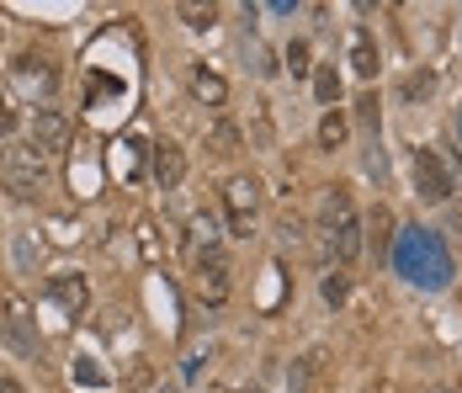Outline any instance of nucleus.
I'll list each match as a JSON object with an SVG mask.
<instances>
[{
	"label": "nucleus",
	"instance_id": "nucleus-1",
	"mask_svg": "<svg viewBox=\"0 0 462 393\" xmlns=\"http://www.w3.org/2000/svg\"><path fill=\"white\" fill-rule=\"evenodd\" d=\"M393 266H399V276L404 282H415L425 293H441L447 282H452V256H447V245H441V234L436 229H399V239H393Z\"/></svg>",
	"mask_w": 462,
	"mask_h": 393
},
{
	"label": "nucleus",
	"instance_id": "nucleus-2",
	"mask_svg": "<svg viewBox=\"0 0 462 393\" xmlns=\"http://www.w3.org/2000/svg\"><path fill=\"white\" fill-rule=\"evenodd\" d=\"M324 223H329V250H335V261H356V256H362V223L351 213V197H346V192H329Z\"/></svg>",
	"mask_w": 462,
	"mask_h": 393
},
{
	"label": "nucleus",
	"instance_id": "nucleus-3",
	"mask_svg": "<svg viewBox=\"0 0 462 393\" xmlns=\"http://www.w3.org/2000/svg\"><path fill=\"white\" fill-rule=\"evenodd\" d=\"M5 186L16 197H32L43 186V149H5Z\"/></svg>",
	"mask_w": 462,
	"mask_h": 393
},
{
	"label": "nucleus",
	"instance_id": "nucleus-4",
	"mask_svg": "<svg viewBox=\"0 0 462 393\" xmlns=\"http://www.w3.org/2000/svg\"><path fill=\"white\" fill-rule=\"evenodd\" d=\"M415 192L425 202H447L452 197V171L441 165L436 149H415Z\"/></svg>",
	"mask_w": 462,
	"mask_h": 393
},
{
	"label": "nucleus",
	"instance_id": "nucleus-5",
	"mask_svg": "<svg viewBox=\"0 0 462 393\" xmlns=\"http://www.w3.org/2000/svg\"><path fill=\"white\" fill-rule=\"evenodd\" d=\"M5 341L16 356H38V330H32V313L22 298H5Z\"/></svg>",
	"mask_w": 462,
	"mask_h": 393
},
{
	"label": "nucleus",
	"instance_id": "nucleus-6",
	"mask_svg": "<svg viewBox=\"0 0 462 393\" xmlns=\"http://www.w3.org/2000/svg\"><path fill=\"white\" fill-rule=\"evenodd\" d=\"M255 202H261V186H255L250 175H234L229 186H224V208H229V219H234V229H239V234L250 229V213H255Z\"/></svg>",
	"mask_w": 462,
	"mask_h": 393
},
{
	"label": "nucleus",
	"instance_id": "nucleus-7",
	"mask_svg": "<svg viewBox=\"0 0 462 393\" xmlns=\"http://www.w3.org/2000/svg\"><path fill=\"white\" fill-rule=\"evenodd\" d=\"M149 165H154V181H160L165 192H176V186H181L186 154L176 149V144H154V149H149Z\"/></svg>",
	"mask_w": 462,
	"mask_h": 393
},
{
	"label": "nucleus",
	"instance_id": "nucleus-8",
	"mask_svg": "<svg viewBox=\"0 0 462 393\" xmlns=\"http://www.w3.org/2000/svg\"><path fill=\"white\" fill-rule=\"evenodd\" d=\"M197 276H202V293H208L213 304H218V298L229 293V266H224V256H218V250L197 261Z\"/></svg>",
	"mask_w": 462,
	"mask_h": 393
},
{
	"label": "nucleus",
	"instance_id": "nucleus-9",
	"mask_svg": "<svg viewBox=\"0 0 462 393\" xmlns=\"http://www.w3.org/2000/svg\"><path fill=\"white\" fill-rule=\"evenodd\" d=\"M48 298H53L59 308H69V313H80V308H86V282H80L75 271H64V276L48 282Z\"/></svg>",
	"mask_w": 462,
	"mask_h": 393
},
{
	"label": "nucleus",
	"instance_id": "nucleus-10",
	"mask_svg": "<svg viewBox=\"0 0 462 393\" xmlns=\"http://www.w3.org/2000/svg\"><path fill=\"white\" fill-rule=\"evenodd\" d=\"M351 70L372 80L377 75V43H372V33H351Z\"/></svg>",
	"mask_w": 462,
	"mask_h": 393
},
{
	"label": "nucleus",
	"instance_id": "nucleus-11",
	"mask_svg": "<svg viewBox=\"0 0 462 393\" xmlns=\"http://www.w3.org/2000/svg\"><path fill=\"white\" fill-rule=\"evenodd\" d=\"M32 138H38V149H59V144L69 138V128H64L59 112H38V117H32Z\"/></svg>",
	"mask_w": 462,
	"mask_h": 393
},
{
	"label": "nucleus",
	"instance_id": "nucleus-12",
	"mask_svg": "<svg viewBox=\"0 0 462 393\" xmlns=\"http://www.w3.org/2000/svg\"><path fill=\"white\" fill-rule=\"evenodd\" d=\"M191 90L208 101V107H224V96H229V86L218 80V75H208V70H197V80H191Z\"/></svg>",
	"mask_w": 462,
	"mask_h": 393
},
{
	"label": "nucleus",
	"instance_id": "nucleus-13",
	"mask_svg": "<svg viewBox=\"0 0 462 393\" xmlns=\"http://www.w3.org/2000/svg\"><path fill=\"white\" fill-rule=\"evenodd\" d=\"M314 96H319L324 107L335 112V96H340V75H335V64H324L319 75H314Z\"/></svg>",
	"mask_w": 462,
	"mask_h": 393
},
{
	"label": "nucleus",
	"instance_id": "nucleus-14",
	"mask_svg": "<svg viewBox=\"0 0 462 393\" xmlns=\"http://www.w3.org/2000/svg\"><path fill=\"white\" fill-rule=\"evenodd\" d=\"M319 144H324V149H340V144H346V117H340V112H324Z\"/></svg>",
	"mask_w": 462,
	"mask_h": 393
},
{
	"label": "nucleus",
	"instance_id": "nucleus-15",
	"mask_svg": "<svg viewBox=\"0 0 462 393\" xmlns=\"http://www.w3.org/2000/svg\"><path fill=\"white\" fill-rule=\"evenodd\" d=\"M208 149H213V154H234V149H239V128H234V123H218L213 138H208Z\"/></svg>",
	"mask_w": 462,
	"mask_h": 393
},
{
	"label": "nucleus",
	"instance_id": "nucleus-16",
	"mask_svg": "<svg viewBox=\"0 0 462 393\" xmlns=\"http://www.w3.org/2000/svg\"><path fill=\"white\" fill-rule=\"evenodd\" d=\"M388 229H393L388 208H377V213H372V250H377V256H388Z\"/></svg>",
	"mask_w": 462,
	"mask_h": 393
},
{
	"label": "nucleus",
	"instance_id": "nucleus-17",
	"mask_svg": "<svg viewBox=\"0 0 462 393\" xmlns=\"http://www.w3.org/2000/svg\"><path fill=\"white\" fill-rule=\"evenodd\" d=\"M117 171L139 175V144H117Z\"/></svg>",
	"mask_w": 462,
	"mask_h": 393
},
{
	"label": "nucleus",
	"instance_id": "nucleus-18",
	"mask_svg": "<svg viewBox=\"0 0 462 393\" xmlns=\"http://www.w3.org/2000/svg\"><path fill=\"white\" fill-rule=\"evenodd\" d=\"M287 70H292V75H309V43L287 48Z\"/></svg>",
	"mask_w": 462,
	"mask_h": 393
},
{
	"label": "nucleus",
	"instance_id": "nucleus-19",
	"mask_svg": "<svg viewBox=\"0 0 462 393\" xmlns=\"http://www.w3.org/2000/svg\"><path fill=\"white\" fill-rule=\"evenodd\" d=\"M75 383H91V388H101L106 378H101V372L91 367V356H80V361H75Z\"/></svg>",
	"mask_w": 462,
	"mask_h": 393
},
{
	"label": "nucleus",
	"instance_id": "nucleus-20",
	"mask_svg": "<svg viewBox=\"0 0 462 393\" xmlns=\"http://www.w3.org/2000/svg\"><path fill=\"white\" fill-rule=\"evenodd\" d=\"M356 117H362V128H377V96H362L356 101Z\"/></svg>",
	"mask_w": 462,
	"mask_h": 393
},
{
	"label": "nucleus",
	"instance_id": "nucleus-21",
	"mask_svg": "<svg viewBox=\"0 0 462 393\" xmlns=\"http://www.w3.org/2000/svg\"><path fill=\"white\" fill-rule=\"evenodd\" d=\"M181 16L191 27H213V5H208V11H202V5H181Z\"/></svg>",
	"mask_w": 462,
	"mask_h": 393
},
{
	"label": "nucleus",
	"instance_id": "nucleus-22",
	"mask_svg": "<svg viewBox=\"0 0 462 393\" xmlns=\"http://www.w3.org/2000/svg\"><path fill=\"white\" fill-rule=\"evenodd\" d=\"M430 86H436V75H410V80H404V96H425Z\"/></svg>",
	"mask_w": 462,
	"mask_h": 393
},
{
	"label": "nucleus",
	"instance_id": "nucleus-23",
	"mask_svg": "<svg viewBox=\"0 0 462 393\" xmlns=\"http://www.w3.org/2000/svg\"><path fill=\"white\" fill-rule=\"evenodd\" d=\"M324 298H329V304H346V276H329V282H324Z\"/></svg>",
	"mask_w": 462,
	"mask_h": 393
},
{
	"label": "nucleus",
	"instance_id": "nucleus-24",
	"mask_svg": "<svg viewBox=\"0 0 462 393\" xmlns=\"http://www.w3.org/2000/svg\"><path fill=\"white\" fill-rule=\"evenodd\" d=\"M16 123H22V117H16V107H11V101H0V133H11Z\"/></svg>",
	"mask_w": 462,
	"mask_h": 393
},
{
	"label": "nucleus",
	"instance_id": "nucleus-25",
	"mask_svg": "<svg viewBox=\"0 0 462 393\" xmlns=\"http://www.w3.org/2000/svg\"><path fill=\"white\" fill-rule=\"evenodd\" d=\"M0 393H22V383H11V378H0Z\"/></svg>",
	"mask_w": 462,
	"mask_h": 393
},
{
	"label": "nucleus",
	"instance_id": "nucleus-26",
	"mask_svg": "<svg viewBox=\"0 0 462 393\" xmlns=\"http://www.w3.org/2000/svg\"><path fill=\"white\" fill-rule=\"evenodd\" d=\"M457 138H462V107H457Z\"/></svg>",
	"mask_w": 462,
	"mask_h": 393
},
{
	"label": "nucleus",
	"instance_id": "nucleus-27",
	"mask_svg": "<svg viewBox=\"0 0 462 393\" xmlns=\"http://www.w3.org/2000/svg\"><path fill=\"white\" fill-rule=\"evenodd\" d=\"M218 393H234V388H218ZM245 393H261V388H245Z\"/></svg>",
	"mask_w": 462,
	"mask_h": 393
},
{
	"label": "nucleus",
	"instance_id": "nucleus-28",
	"mask_svg": "<svg viewBox=\"0 0 462 393\" xmlns=\"http://www.w3.org/2000/svg\"><path fill=\"white\" fill-rule=\"evenodd\" d=\"M165 393H171V388H165Z\"/></svg>",
	"mask_w": 462,
	"mask_h": 393
}]
</instances>
